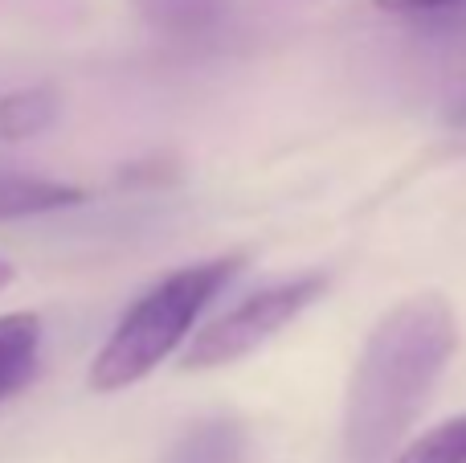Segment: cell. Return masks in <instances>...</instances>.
Returning <instances> with one entry per match:
<instances>
[{"label":"cell","mask_w":466,"mask_h":463,"mask_svg":"<svg viewBox=\"0 0 466 463\" xmlns=\"http://www.w3.org/2000/svg\"><path fill=\"white\" fill-rule=\"evenodd\" d=\"M13 275H16V271H13V262H8V259H0V292H5V287L13 283Z\"/></svg>","instance_id":"7c38bea8"},{"label":"cell","mask_w":466,"mask_h":463,"mask_svg":"<svg viewBox=\"0 0 466 463\" xmlns=\"http://www.w3.org/2000/svg\"><path fill=\"white\" fill-rule=\"evenodd\" d=\"M86 201V189L66 185L54 177H37V172H21L13 164H0V221L8 218H37V213L70 210V205Z\"/></svg>","instance_id":"277c9868"},{"label":"cell","mask_w":466,"mask_h":463,"mask_svg":"<svg viewBox=\"0 0 466 463\" xmlns=\"http://www.w3.org/2000/svg\"><path fill=\"white\" fill-rule=\"evenodd\" d=\"M238 267H241L238 254L205 259V262H193V267L172 271L160 283L147 287L119 316V324L111 328L103 349L95 353V361H90V390L98 394L127 390V386L144 382L156 365H164L180 349V341L197 328L205 308L226 292V283L238 275Z\"/></svg>","instance_id":"7a4b0ae2"},{"label":"cell","mask_w":466,"mask_h":463,"mask_svg":"<svg viewBox=\"0 0 466 463\" xmlns=\"http://www.w3.org/2000/svg\"><path fill=\"white\" fill-rule=\"evenodd\" d=\"M459 353L451 300L421 292L393 304L364 336L348 382L344 451L352 463H385L426 410L434 386Z\"/></svg>","instance_id":"6da1fadb"},{"label":"cell","mask_w":466,"mask_h":463,"mask_svg":"<svg viewBox=\"0 0 466 463\" xmlns=\"http://www.w3.org/2000/svg\"><path fill=\"white\" fill-rule=\"evenodd\" d=\"M57 119V95L49 87H25L0 95V139L41 136Z\"/></svg>","instance_id":"ba28073f"},{"label":"cell","mask_w":466,"mask_h":463,"mask_svg":"<svg viewBox=\"0 0 466 463\" xmlns=\"http://www.w3.org/2000/svg\"><path fill=\"white\" fill-rule=\"evenodd\" d=\"M393 463H466V410L393 451Z\"/></svg>","instance_id":"9c48e42d"},{"label":"cell","mask_w":466,"mask_h":463,"mask_svg":"<svg viewBox=\"0 0 466 463\" xmlns=\"http://www.w3.org/2000/svg\"><path fill=\"white\" fill-rule=\"evenodd\" d=\"M41 316L37 312H5L0 316V402L21 394L41 365Z\"/></svg>","instance_id":"5b68a950"},{"label":"cell","mask_w":466,"mask_h":463,"mask_svg":"<svg viewBox=\"0 0 466 463\" xmlns=\"http://www.w3.org/2000/svg\"><path fill=\"white\" fill-rule=\"evenodd\" d=\"M323 292H328V275L315 271V275L282 279V283H270L262 292L246 295L241 304H233L221 316H213L188 341V349L180 353V369L201 374V369H221V365L249 357L266 341H274L287 324H295Z\"/></svg>","instance_id":"3957f363"},{"label":"cell","mask_w":466,"mask_h":463,"mask_svg":"<svg viewBox=\"0 0 466 463\" xmlns=\"http://www.w3.org/2000/svg\"><path fill=\"white\" fill-rule=\"evenodd\" d=\"M451 5H459V0H377V8H385V13H438Z\"/></svg>","instance_id":"30bf717a"},{"label":"cell","mask_w":466,"mask_h":463,"mask_svg":"<svg viewBox=\"0 0 466 463\" xmlns=\"http://www.w3.org/2000/svg\"><path fill=\"white\" fill-rule=\"evenodd\" d=\"M168 463H246V435L233 418H205L180 435Z\"/></svg>","instance_id":"8992f818"},{"label":"cell","mask_w":466,"mask_h":463,"mask_svg":"<svg viewBox=\"0 0 466 463\" xmlns=\"http://www.w3.org/2000/svg\"><path fill=\"white\" fill-rule=\"evenodd\" d=\"M136 13L168 37H197L218 25L226 0H136Z\"/></svg>","instance_id":"52a82bcc"},{"label":"cell","mask_w":466,"mask_h":463,"mask_svg":"<svg viewBox=\"0 0 466 463\" xmlns=\"http://www.w3.org/2000/svg\"><path fill=\"white\" fill-rule=\"evenodd\" d=\"M446 123H451L454 131H462V136H466V98H459V103L446 111Z\"/></svg>","instance_id":"8fae6325"}]
</instances>
